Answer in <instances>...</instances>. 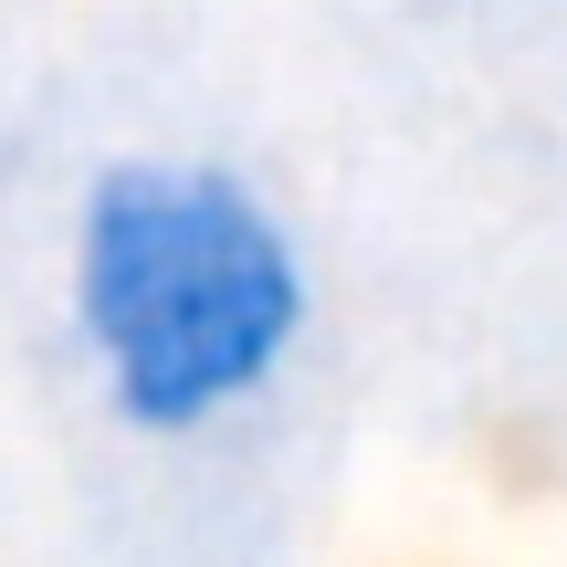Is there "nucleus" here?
<instances>
[{
	"label": "nucleus",
	"mask_w": 567,
	"mask_h": 567,
	"mask_svg": "<svg viewBox=\"0 0 567 567\" xmlns=\"http://www.w3.org/2000/svg\"><path fill=\"white\" fill-rule=\"evenodd\" d=\"M326 274L264 168L105 147L63 210V337L126 442H221L305 368Z\"/></svg>",
	"instance_id": "1"
},
{
	"label": "nucleus",
	"mask_w": 567,
	"mask_h": 567,
	"mask_svg": "<svg viewBox=\"0 0 567 567\" xmlns=\"http://www.w3.org/2000/svg\"><path fill=\"white\" fill-rule=\"evenodd\" d=\"M473 11H526V0H473Z\"/></svg>",
	"instance_id": "2"
}]
</instances>
